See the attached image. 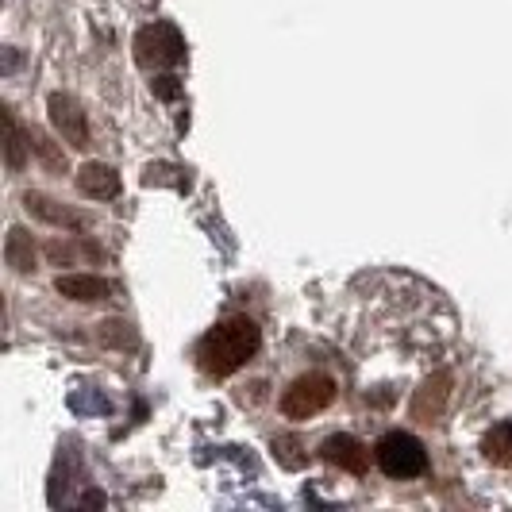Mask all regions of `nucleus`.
<instances>
[{"mask_svg":"<svg viewBox=\"0 0 512 512\" xmlns=\"http://www.w3.org/2000/svg\"><path fill=\"white\" fill-rule=\"evenodd\" d=\"M447 397H451V374H432L412 397V416L416 420H436L447 405Z\"/></svg>","mask_w":512,"mask_h":512,"instance_id":"nucleus-9","label":"nucleus"},{"mask_svg":"<svg viewBox=\"0 0 512 512\" xmlns=\"http://www.w3.org/2000/svg\"><path fill=\"white\" fill-rule=\"evenodd\" d=\"M8 166H12V170L24 166V135H20V124H16L12 112H8Z\"/></svg>","mask_w":512,"mask_h":512,"instance_id":"nucleus-13","label":"nucleus"},{"mask_svg":"<svg viewBox=\"0 0 512 512\" xmlns=\"http://www.w3.org/2000/svg\"><path fill=\"white\" fill-rule=\"evenodd\" d=\"M258 347H262V328L251 316H231L212 332H205V339L197 343V366L208 378H228L255 359Z\"/></svg>","mask_w":512,"mask_h":512,"instance_id":"nucleus-1","label":"nucleus"},{"mask_svg":"<svg viewBox=\"0 0 512 512\" xmlns=\"http://www.w3.org/2000/svg\"><path fill=\"white\" fill-rule=\"evenodd\" d=\"M27 212L35 216V220H43V224H54V228H66V231H85V216L81 212H70V208L54 205L51 197H43V193H27L24 197Z\"/></svg>","mask_w":512,"mask_h":512,"instance_id":"nucleus-10","label":"nucleus"},{"mask_svg":"<svg viewBox=\"0 0 512 512\" xmlns=\"http://www.w3.org/2000/svg\"><path fill=\"white\" fill-rule=\"evenodd\" d=\"M320 459L347 470V474H366V447L355 436H328L320 443Z\"/></svg>","mask_w":512,"mask_h":512,"instance_id":"nucleus-6","label":"nucleus"},{"mask_svg":"<svg viewBox=\"0 0 512 512\" xmlns=\"http://www.w3.org/2000/svg\"><path fill=\"white\" fill-rule=\"evenodd\" d=\"M4 258L16 274H35V247H31V235L24 228L8 231V243H4Z\"/></svg>","mask_w":512,"mask_h":512,"instance_id":"nucleus-11","label":"nucleus"},{"mask_svg":"<svg viewBox=\"0 0 512 512\" xmlns=\"http://www.w3.org/2000/svg\"><path fill=\"white\" fill-rule=\"evenodd\" d=\"M185 58V39L174 24H151L135 35V62L143 70H170Z\"/></svg>","mask_w":512,"mask_h":512,"instance_id":"nucleus-3","label":"nucleus"},{"mask_svg":"<svg viewBox=\"0 0 512 512\" xmlns=\"http://www.w3.org/2000/svg\"><path fill=\"white\" fill-rule=\"evenodd\" d=\"M339 385L332 374H305L282 393V412L289 420H308L316 412H324L335 401Z\"/></svg>","mask_w":512,"mask_h":512,"instance_id":"nucleus-4","label":"nucleus"},{"mask_svg":"<svg viewBox=\"0 0 512 512\" xmlns=\"http://www.w3.org/2000/svg\"><path fill=\"white\" fill-rule=\"evenodd\" d=\"M77 189L85 197H93V201H116L120 197V174L112 166H104V162H85L77 170Z\"/></svg>","mask_w":512,"mask_h":512,"instance_id":"nucleus-7","label":"nucleus"},{"mask_svg":"<svg viewBox=\"0 0 512 512\" xmlns=\"http://www.w3.org/2000/svg\"><path fill=\"white\" fill-rule=\"evenodd\" d=\"M374 462H378V470H382L385 478H393V482H412V478H420V474L428 470V451H424V443L416 436H409V432H389V436L378 439Z\"/></svg>","mask_w":512,"mask_h":512,"instance_id":"nucleus-2","label":"nucleus"},{"mask_svg":"<svg viewBox=\"0 0 512 512\" xmlns=\"http://www.w3.org/2000/svg\"><path fill=\"white\" fill-rule=\"evenodd\" d=\"M162 97H178V85H174V77H158V85H154Z\"/></svg>","mask_w":512,"mask_h":512,"instance_id":"nucleus-14","label":"nucleus"},{"mask_svg":"<svg viewBox=\"0 0 512 512\" xmlns=\"http://www.w3.org/2000/svg\"><path fill=\"white\" fill-rule=\"evenodd\" d=\"M482 451L489 462L497 466H512V424H497L486 439H482Z\"/></svg>","mask_w":512,"mask_h":512,"instance_id":"nucleus-12","label":"nucleus"},{"mask_svg":"<svg viewBox=\"0 0 512 512\" xmlns=\"http://www.w3.org/2000/svg\"><path fill=\"white\" fill-rule=\"evenodd\" d=\"M54 289L77 305H97V301H108V293H112V285L97 274H58Z\"/></svg>","mask_w":512,"mask_h":512,"instance_id":"nucleus-8","label":"nucleus"},{"mask_svg":"<svg viewBox=\"0 0 512 512\" xmlns=\"http://www.w3.org/2000/svg\"><path fill=\"white\" fill-rule=\"evenodd\" d=\"M51 124L58 128V135L70 143V147H89V120H85V112H81V104L74 97H62V93H54L51 97Z\"/></svg>","mask_w":512,"mask_h":512,"instance_id":"nucleus-5","label":"nucleus"}]
</instances>
